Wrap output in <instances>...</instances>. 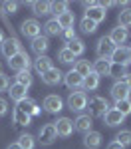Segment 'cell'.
<instances>
[{"label": "cell", "instance_id": "1", "mask_svg": "<svg viewBox=\"0 0 131 149\" xmlns=\"http://www.w3.org/2000/svg\"><path fill=\"white\" fill-rule=\"evenodd\" d=\"M87 105H89V113H91V117H103V115L107 113V109L111 107L109 102H107L105 97H101V95H94V97H89Z\"/></svg>", "mask_w": 131, "mask_h": 149}, {"label": "cell", "instance_id": "2", "mask_svg": "<svg viewBox=\"0 0 131 149\" xmlns=\"http://www.w3.org/2000/svg\"><path fill=\"white\" fill-rule=\"evenodd\" d=\"M8 66H10V70H14V72L18 74V72H24V70H30L32 62H30V56L22 50V52H18L14 58L8 60Z\"/></svg>", "mask_w": 131, "mask_h": 149}, {"label": "cell", "instance_id": "3", "mask_svg": "<svg viewBox=\"0 0 131 149\" xmlns=\"http://www.w3.org/2000/svg\"><path fill=\"white\" fill-rule=\"evenodd\" d=\"M0 50H2V56L6 58V60H10V58H14L18 52H22V46H20V40H18V38H4Z\"/></svg>", "mask_w": 131, "mask_h": 149}, {"label": "cell", "instance_id": "4", "mask_svg": "<svg viewBox=\"0 0 131 149\" xmlns=\"http://www.w3.org/2000/svg\"><path fill=\"white\" fill-rule=\"evenodd\" d=\"M20 32H22L26 38H38V36H42V26L40 22L36 20V18H28V20H24L22 26H20Z\"/></svg>", "mask_w": 131, "mask_h": 149}, {"label": "cell", "instance_id": "5", "mask_svg": "<svg viewBox=\"0 0 131 149\" xmlns=\"http://www.w3.org/2000/svg\"><path fill=\"white\" fill-rule=\"evenodd\" d=\"M68 107L71 111H83L87 107V95L83 92H71L68 95Z\"/></svg>", "mask_w": 131, "mask_h": 149}, {"label": "cell", "instance_id": "6", "mask_svg": "<svg viewBox=\"0 0 131 149\" xmlns=\"http://www.w3.org/2000/svg\"><path fill=\"white\" fill-rule=\"evenodd\" d=\"M113 50H115V46L111 44V40H109L107 36H101V38L97 40L95 52H97V58H99V60H109L111 54H113Z\"/></svg>", "mask_w": 131, "mask_h": 149}, {"label": "cell", "instance_id": "7", "mask_svg": "<svg viewBox=\"0 0 131 149\" xmlns=\"http://www.w3.org/2000/svg\"><path fill=\"white\" fill-rule=\"evenodd\" d=\"M56 139H58V133H56L54 123H46V125L40 129V133H38V141L42 145H52Z\"/></svg>", "mask_w": 131, "mask_h": 149}, {"label": "cell", "instance_id": "8", "mask_svg": "<svg viewBox=\"0 0 131 149\" xmlns=\"http://www.w3.org/2000/svg\"><path fill=\"white\" fill-rule=\"evenodd\" d=\"M62 107H64V102L58 93H50L44 97V109L48 113H58V111H62Z\"/></svg>", "mask_w": 131, "mask_h": 149}, {"label": "cell", "instance_id": "9", "mask_svg": "<svg viewBox=\"0 0 131 149\" xmlns=\"http://www.w3.org/2000/svg\"><path fill=\"white\" fill-rule=\"evenodd\" d=\"M54 127H56V133L60 137H70L73 133V121L70 117H60L58 121H54Z\"/></svg>", "mask_w": 131, "mask_h": 149}, {"label": "cell", "instance_id": "10", "mask_svg": "<svg viewBox=\"0 0 131 149\" xmlns=\"http://www.w3.org/2000/svg\"><path fill=\"white\" fill-rule=\"evenodd\" d=\"M91 125H94V117L89 113H80L76 117V121H73V129H78V131H82V133L91 131Z\"/></svg>", "mask_w": 131, "mask_h": 149}, {"label": "cell", "instance_id": "11", "mask_svg": "<svg viewBox=\"0 0 131 149\" xmlns=\"http://www.w3.org/2000/svg\"><path fill=\"white\" fill-rule=\"evenodd\" d=\"M64 81H66V86L70 88L71 92H80L83 88V78L80 76V74H76L73 70H70L66 76H64Z\"/></svg>", "mask_w": 131, "mask_h": 149}, {"label": "cell", "instance_id": "12", "mask_svg": "<svg viewBox=\"0 0 131 149\" xmlns=\"http://www.w3.org/2000/svg\"><path fill=\"white\" fill-rule=\"evenodd\" d=\"M16 109H18V111H22V113H26V115H30V117H34V115L40 113L38 103H36L34 100H30V97H26V100H22V102H18Z\"/></svg>", "mask_w": 131, "mask_h": 149}, {"label": "cell", "instance_id": "13", "mask_svg": "<svg viewBox=\"0 0 131 149\" xmlns=\"http://www.w3.org/2000/svg\"><path fill=\"white\" fill-rule=\"evenodd\" d=\"M129 92L131 90L119 80V81H115V84L111 86V92L109 93H111V97H113L115 102H121V100H129Z\"/></svg>", "mask_w": 131, "mask_h": 149}, {"label": "cell", "instance_id": "14", "mask_svg": "<svg viewBox=\"0 0 131 149\" xmlns=\"http://www.w3.org/2000/svg\"><path fill=\"white\" fill-rule=\"evenodd\" d=\"M111 64H119V66H123V68H127L129 66V56H127V48L125 46H115L113 50V54H111V60H109Z\"/></svg>", "mask_w": 131, "mask_h": 149}, {"label": "cell", "instance_id": "15", "mask_svg": "<svg viewBox=\"0 0 131 149\" xmlns=\"http://www.w3.org/2000/svg\"><path fill=\"white\" fill-rule=\"evenodd\" d=\"M83 18H87V20H91V22H95V24H99V22H103L107 18V12L95 2V6H91V8H87L85 10V16Z\"/></svg>", "mask_w": 131, "mask_h": 149}, {"label": "cell", "instance_id": "16", "mask_svg": "<svg viewBox=\"0 0 131 149\" xmlns=\"http://www.w3.org/2000/svg\"><path fill=\"white\" fill-rule=\"evenodd\" d=\"M123 121H125V115H121L115 107H109L107 113L103 115V123L109 125V127H117V125H121Z\"/></svg>", "mask_w": 131, "mask_h": 149}, {"label": "cell", "instance_id": "17", "mask_svg": "<svg viewBox=\"0 0 131 149\" xmlns=\"http://www.w3.org/2000/svg\"><path fill=\"white\" fill-rule=\"evenodd\" d=\"M62 80H64V74L58 68H52V70H48L46 74H42V81L46 86H58Z\"/></svg>", "mask_w": 131, "mask_h": 149}, {"label": "cell", "instance_id": "18", "mask_svg": "<svg viewBox=\"0 0 131 149\" xmlns=\"http://www.w3.org/2000/svg\"><path fill=\"white\" fill-rule=\"evenodd\" d=\"M127 30H125V28H121V26H117V28H113V30H111V34L107 36V38H109V40H111V44H113V46H123V44H125V40H127Z\"/></svg>", "mask_w": 131, "mask_h": 149}, {"label": "cell", "instance_id": "19", "mask_svg": "<svg viewBox=\"0 0 131 149\" xmlns=\"http://www.w3.org/2000/svg\"><path fill=\"white\" fill-rule=\"evenodd\" d=\"M48 48H50V42H48L46 36H38L32 40V52L38 54V56H46Z\"/></svg>", "mask_w": 131, "mask_h": 149}, {"label": "cell", "instance_id": "20", "mask_svg": "<svg viewBox=\"0 0 131 149\" xmlns=\"http://www.w3.org/2000/svg\"><path fill=\"white\" fill-rule=\"evenodd\" d=\"M83 145L87 149H97L101 145V133L99 131H87L83 135Z\"/></svg>", "mask_w": 131, "mask_h": 149}, {"label": "cell", "instance_id": "21", "mask_svg": "<svg viewBox=\"0 0 131 149\" xmlns=\"http://www.w3.org/2000/svg\"><path fill=\"white\" fill-rule=\"evenodd\" d=\"M34 68L36 72L42 76V74H46L48 70H52L54 66H52V58H48V56H38L36 58V62H34Z\"/></svg>", "mask_w": 131, "mask_h": 149}, {"label": "cell", "instance_id": "22", "mask_svg": "<svg viewBox=\"0 0 131 149\" xmlns=\"http://www.w3.org/2000/svg\"><path fill=\"white\" fill-rule=\"evenodd\" d=\"M56 20H58V24H60V28H62V30H70V28H73V22H76V14L68 10V12H64L62 16H58Z\"/></svg>", "mask_w": 131, "mask_h": 149}, {"label": "cell", "instance_id": "23", "mask_svg": "<svg viewBox=\"0 0 131 149\" xmlns=\"http://www.w3.org/2000/svg\"><path fill=\"white\" fill-rule=\"evenodd\" d=\"M8 93H10V97L16 103L28 97V95H26V88H24V86H20V84H12L10 88H8Z\"/></svg>", "mask_w": 131, "mask_h": 149}, {"label": "cell", "instance_id": "24", "mask_svg": "<svg viewBox=\"0 0 131 149\" xmlns=\"http://www.w3.org/2000/svg\"><path fill=\"white\" fill-rule=\"evenodd\" d=\"M109 66H111L109 60H95L91 64V72L97 74V76H107L109 74Z\"/></svg>", "mask_w": 131, "mask_h": 149}, {"label": "cell", "instance_id": "25", "mask_svg": "<svg viewBox=\"0 0 131 149\" xmlns=\"http://www.w3.org/2000/svg\"><path fill=\"white\" fill-rule=\"evenodd\" d=\"M73 72L80 74L82 78H85V76L91 74V64H89L87 60H76V64H73Z\"/></svg>", "mask_w": 131, "mask_h": 149}, {"label": "cell", "instance_id": "26", "mask_svg": "<svg viewBox=\"0 0 131 149\" xmlns=\"http://www.w3.org/2000/svg\"><path fill=\"white\" fill-rule=\"evenodd\" d=\"M66 48H68V50H70L76 58L82 56L83 52H85V44H83L82 40H78V38H76V40H71V42H68V44H66Z\"/></svg>", "mask_w": 131, "mask_h": 149}, {"label": "cell", "instance_id": "27", "mask_svg": "<svg viewBox=\"0 0 131 149\" xmlns=\"http://www.w3.org/2000/svg\"><path fill=\"white\" fill-rule=\"evenodd\" d=\"M97 86H99V76L97 74H89V76H85L83 78V90H87V92H94L97 90Z\"/></svg>", "mask_w": 131, "mask_h": 149}, {"label": "cell", "instance_id": "28", "mask_svg": "<svg viewBox=\"0 0 131 149\" xmlns=\"http://www.w3.org/2000/svg\"><path fill=\"white\" fill-rule=\"evenodd\" d=\"M50 4L52 2H32L30 6H32V12L36 16H48L50 14Z\"/></svg>", "mask_w": 131, "mask_h": 149}, {"label": "cell", "instance_id": "29", "mask_svg": "<svg viewBox=\"0 0 131 149\" xmlns=\"http://www.w3.org/2000/svg\"><path fill=\"white\" fill-rule=\"evenodd\" d=\"M44 30H46L48 36H58V34H62V32H64V30L60 28V24H58V20H56V18H50V20L44 24Z\"/></svg>", "mask_w": 131, "mask_h": 149}, {"label": "cell", "instance_id": "30", "mask_svg": "<svg viewBox=\"0 0 131 149\" xmlns=\"http://www.w3.org/2000/svg\"><path fill=\"white\" fill-rule=\"evenodd\" d=\"M117 22L121 28H131V8H123V10L117 14Z\"/></svg>", "mask_w": 131, "mask_h": 149}, {"label": "cell", "instance_id": "31", "mask_svg": "<svg viewBox=\"0 0 131 149\" xmlns=\"http://www.w3.org/2000/svg\"><path fill=\"white\" fill-rule=\"evenodd\" d=\"M16 84H20L24 86L26 90L32 86V74H30V70H24V72H18L16 74Z\"/></svg>", "mask_w": 131, "mask_h": 149}, {"label": "cell", "instance_id": "32", "mask_svg": "<svg viewBox=\"0 0 131 149\" xmlns=\"http://www.w3.org/2000/svg\"><path fill=\"white\" fill-rule=\"evenodd\" d=\"M16 143L20 145V149H34L36 139H34V135H30V133H24V135H20V137H18V141H16Z\"/></svg>", "mask_w": 131, "mask_h": 149}, {"label": "cell", "instance_id": "33", "mask_svg": "<svg viewBox=\"0 0 131 149\" xmlns=\"http://www.w3.org/2000/svg\"><path fill=\"white\" fill-rule=\"evenodd\" d=\"M125 70H127V68H123V66H119V64H111V66H109V74H107V76H109V78H113V80H117V81H119V78L123 80V76L127 74Z\"/></svg>", "mask_w": 131, "mask_h": 149}, {"label": "cell", "instance_id": "34", "mask_svg": "<svg viewBox=\"0 0 131 149\" xmlns=\"http://www.w3.org/2000/svg\"><path fill=\"white\" fill-rule=\"evenodd\" d=\"M64 12H68V2L60 0V2H52V4H50V14H56V18L62 16Z\"/></svg>", "mask_w": 131, "mask_h": 149}, {"label": "cell", "instance_id": "35", "mask_svg": "<svg viewBox=\"0 0 131 149\" xmlns=\"http://www.w3.org/2000/svg\"><path fill=\"white\" fill-rule=\"evenodd\" d=\"M58 60L62 62V64H76V56H73V54H71L66 46L58 52Z\"/></svg>", "mask_w": 131, "mask_h": 149}, {"label": "cell", "instance_id": "36", "mask_svg": "<svg viewBox=\"0 0 131 149\" xmlns=\"http://www.w3.org/2000/svg\"><path fill=\"white\" fill-rule=\"evenodd\" d=\"M115 141H117L119 145H123V147L131 145V131L129 129H121L117 135H115Z\"/></svg>", "mask_w": 131, "mask_h": 149}, {"label": "cell", "instance_id": "37", "mask_svg": "<svg viewBox=\"0 0 131 149\" xmlns=\"http://www.w3.org/2000/svg\"><path fill=\"white\" fill-rule=\"evenodd\" d=\"M12 119H14V123L16 125H30V115L22 113V111H18V109H14V113H12Z\"/></svg>", "mask_w": 131, "mask_h": 149}, {"label": "cell", "instance_id": "38", "mask_svg": "<svg viewBox=\"0 0 131 149\" xmlns=\"http://www.w3.org/2000/svg\"><path fill=\"white\" fill-rule=\"evenodd\" d=\"M115 109H117L121 115H127L131 113V100H121V102H115V105H113Z\"/></svg>", "mask_w": 131, "mask_h": 149}, {"label": "cell", "instance_id": "39", "mask_svg": "<svg viewBox=\"0 0 131 149\" xmlns=\"http://www.w3.org/2000/svg\"><path fill=\"white\" fill-rule=\"evenodd\" d=\"M80 28H82V32H85V34H94L95 30H97V24L87 20V18H83L82 22H80Z\"/></svg>", "mask_w": 131, "mask_h": 149}, {"label": "cell", "instance_id": "40", "mask_svg": "<svg viewBox=\"0 0 131 149\" xmlns=\"http://www.w3.org/2000/svg\"><path fill=\"white\" fill-rule=\"evenodd\" d=\"M2 8H4L6 14H16V10H18V2H4Z\"/></svg>", "mask_w": 131, "mask_h": 149}, {"label": "cell", "instance_id": "41", "mask_svg": "<svg viewBox=\"0 0 131 149\" xmlns=\"http://www.w3.org/2000/svg\"><path fill=\"white\" fill-rule=\"evenodd\" d=\"M62 36H64V40H66V44L78 38V36H76V30H73V28H70V30H64V32H62Z\"/></svg>", "mask_w": 131, "mask_h": 149}, {"label": "cell", "instance_id": "42", "mask_svg": "<svg viewBox=\"0 0 131 149\" xmlns=\"http://www.w3.org/2000/svg\"><path fill=\"white\" fill-rule=\"evenodd\" d=\"M8 88H10V81H8V78L0 74V92H6Z\"/></svg>", "mask_w": 131, "mask_h": 149}, {"label": "cell", "instance_id": "43", "mask_svg": "<svg viewBox=\"0 0 131 149\" xmlns=\"http://www.w3.org/2000/svg\"><path fill=\"white\" fill-rule=\"evenodd\" d=\"M6 111H8V102L0 97V115H4Z\"/></svg>", "mask_w": 131, "mask_h": 149}, {"label": "cell", "instance_id": "44", "mask_svg": "<svg viewBox=\"0 0 131 149\" xmlns=\"http://www.w3.org/2000/svg\"><path fill=\"white\" fill-rule=\"evenodd\" d=\"M121 81H123V84H125V86H127V88L131 90V74H129V72L123 76V80H121Z\"/></svg>", "mask_w": 131, "mask_h": 149}, {"label": "cell", "instance_id": "45", "mask_svg": "<svg viewBox=\"0 0 131 149\" xmlns=\"http://www.w3.org/2000/svg\"><path fill=\"white\" fill-rule=\"evenodd\" d=\"M107 149H125V147H123V145H119L117 141H111V143L107 145Z\"/></svg>", "mask_w": 131, "mask_h": 149}, {"label": "cell", "instance_id": "46", "mask_svg": "<svg viewBox=\"0 0 131 149\" xmlns=\"http://www.w3.org/2000/svg\"><path fill=\"white\" fill-rule=\"evenodd\" d=\"M6 149H20V145H18V143H10Z\"/></svg>", "mask_w": 131, "mask_h": 149}, {"label": "cell", "instance_id": "47", "mask_svg": "<svg viewBox=\"0 0 131 149\" xmlns=\"http://www.w3.org/2000/svg\"><path fill=\"white\" fill-rule=\"evenodd\" d=\"M2 42H4V34H2V30H0V46H2Z\"/></svg>", "mask_w": 131, "mask_h": 149}, {"label": "cell", "instance_id": "48", "mask_svg": "<svg viewBox=\"0 0 131 149\" xmlns=\"http://www.w3.org/2000/svg\"><path fill=\"white\" fill-rule=\"evenodd\" d=\"M127 56H129V64H131V46L127 48Z\"/></svg>", "mask_w": 131, "mask_h": 149}, {"label": "cell", "instance_id": "49", "mask_svg": "<svg viewBox=\"0 0 131 149\" xmlns=\"http://www.w3.org/2000/svg\"><path fill=\"white\" fill-rule=\"evenodd\" d=\"M0 70H2V68H0Z\"/></svg>", "mask_w": 131, "mask_h": 149}]
</instances>
